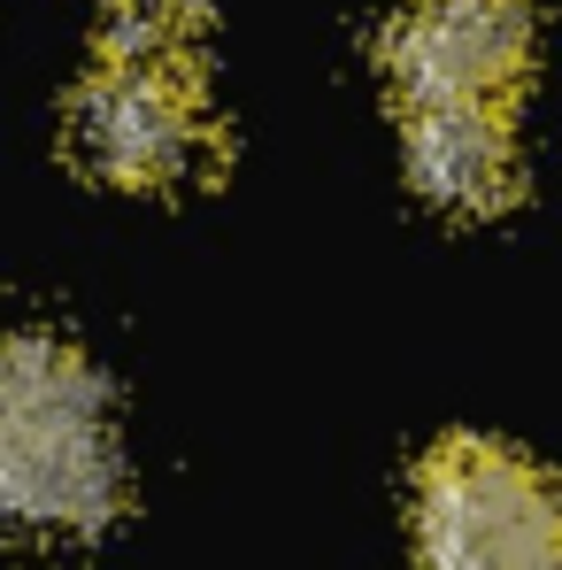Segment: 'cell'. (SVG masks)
<instances>
[{"mask_svg": "<svg viewBox=\"0 0 562 570\" xmlns=\"http://www.w3.org/2000/svg\"><path fill=\"white\" fill-rule=\"evenodd\" d=\"M562 493L493 440H447L416 478V570H548Z\"/></svg>", "mask_w": 562, "mask_h": 570, "instance_id": "obj_2", "label": "cell"}, {"mask_svg": "<svg viewBox=\"0 0 562 570\" xmlns=\"http://www.w3.org/2000/svg\"><path fill=\"white\" fill-rule=\"evenodd\" d=\"M408 178L447 216H493L516 200V139L501 100H416L408 108Z\"/></svg>", "mask_w": 562, "mask_h": 570, "instance_id": "obj_5", "label": "cell"}, {"mask_svg": "<svg viewBox=\"0 0 562 570\" xmlns=\"http://www.w3.org/2000/svg\"><path fill=\"white\" fill-rule=\"evenodd\" d=\"M548 570H562V548H555V563H548Z\"/></svg>", "mask_w": 562, "mask_h": 570, "instance_id": "obj_7", "label": "cell"}, {"mask_svg": "<svg viewBox=\"0 0 562 570\" xmlns=\"http://www.w3.org/2000/svg\"><path fill=\"white\" fill-rule=\"evenodd\" d=\"M124 509V455L100 371L39 332L0 340V524L93 540Z\"/></svg>", "mask_w": 562, "mask_h": 570, "instance_id": "obj_1", "label": "cell"}, {"mask_svg": "<svg viewBox=\"0 0 562 570\" xmlns=\"http://www.w3.org/2000/svg\"><path fill=\"white\" fill-rule=\"evenodd\" d=\"M532 62L524 0H408L385 31V78L408 100H501Z\"/></svg>", "mask_w": 562, "mask_h": 570, "instance_id": "obj_4", "label": "cell"}, {"mask_svg": "<svg viewBox=\"0 0 562 570\" xmlns=\"http://www.w3.org/2000/svg\"><path fill=\"white\" fill-rule=\"evenodd\" d=\"M70 147L108 186L170 193L208 178L216 124L200 108V78H186V70H116V62H100L93 86L70 100Z\"/></svg>", "mask_w": 562, "mask_h": 570, "instance_id": "obj_3", "label": "cell"}, {"mask_svg": "<svg viewBox=\"0 0 562 570\" xmlns=\"http://www.w3.org/2000/svg\"><path fill=\"white\" fill-rule=\"evenodd\" d=\"M100 62L116 70H186L200 62V16L193 0H116L100 23Z\"/></svg>", "mask_w": 562, "mask_h": 570, "instance_id": "obj_6", "label": "cell"}]
</instances>
